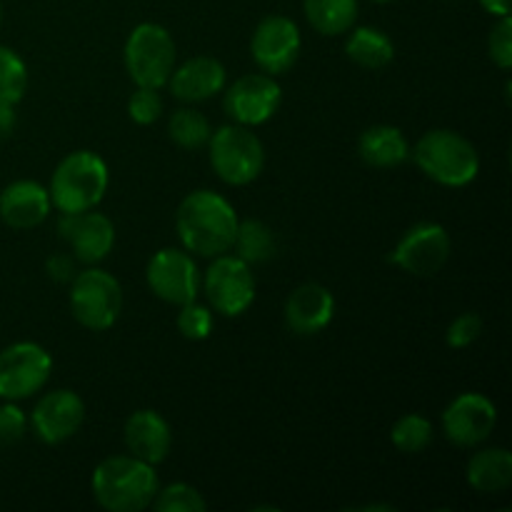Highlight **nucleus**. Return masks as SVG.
<instances>
[{
	"label": "nucleus",
	"mask_w": 512,
	"mask_h": 512,
	"mask_svg": "<svg viewBox=\"0 0 512 512\" xmlns=\"http://www.w3.org/2000/svg\"><path fill=\"white\" fill-rule=\"evenodd\" d=\"M238 213L223 195L213 190H195L175 213V230L188 253L218 258L228 253L238 233Z\"/></svg>",
	"instance_id": "1"
},
{
	"label": "nucleus",
	"mask_w": 512,
	"mask_h": 512,
	"mask_svg": "<svg viewBox=\"0 0 512 512\" xmlns=\"http://www.w3.org/2000/svg\"><path fill=\"white\" fill-rule=\"evenodd\" d=\"M90 485L100 508L110 512H140L150 508L158 495V475L153 465L133 455L105 458L95 468Z\"/></svg>",
	"instance_id": "2"
},
{
	"label": "nucleus",
	"mask_w": 512,
	"mask_h": 512,
	"mask_svg": "<svg viewBox=\"0 0 512 512\" xmlns=\"http://www.w3.org/2000/svg\"><path fill=\"white\" fill-rule=\"evenodd\" d=\"M413 158L430 180L445 188H463L473 183L480 173L478 150L455 130H428L415 143Z\"/></svg>",
	"instance_id": "3"
},
{
	"label": "nucleus",
	"mask_w": 512,
	"mask_h": 512,
	"mask_svg": "<svg viewBox=\"0 0 512 512\" xmlns=\"http://www.w3.org/2000/svg\"><path fill=\"white\" fill-rule=\"evenodd\" d=\"M108 190V165L90 150H78L60 160L50 178V203L60 213H85L103 200Z\"/></svg>",
	"instance_id": "4"
},
{
	"label": "nucleus",
	"mask_w": 512,
	"mask_h": 512,
	"mask_svg": "<svg viewBox=\"0 0 512 512\" xmlns=\"http://www.w3.org/2000/svg\"><path fill=\"white\" fill-rule=\"evenodd\" d=\"M175 40L163 25L140 23L125 40V70L138 88L160 90L175 68Z\"/></svg>",
	"instance_id": "5"
},
{
	"label": "nucleus",
	"mask_w": 512,
	"mask_h": 512,
	"mask_svg": "<svg viewBox=\"0 0 512 512\" xmlns=\"http://www.w3.org/2000/svg\"><path fill=\"white\" fill-rule=\"evenodd\" d=\"M210 165L223 183L248 185L263 173L265 150L258 135L248 125H223L218 133H210Z\"/></svg>",
	"instance_id": "6"
},
{
	"label": "nucleus",
	"mask_w": 512,
	"mask_h": 512,
	"mask_svg": "<svg viewBox=\"0 0 512 512\" xmlns=\"http://www.w3.org/2000/svg\"><path fill=\"white\" fill-rule=\"evenodd\" d=\"M70 310L83 328L95 330V333L113 328L123 310V288L105 270H83L73 278Z\"/></svg>",
	"instance_id": "7"
},
{
	"label": "nucleus",
	"mask_w": 512,
	"mask_h": 512,
	"mask_svg": "<svg viewBox=\"0 0 512 512\" xmlns=\"http://www.w3.org/2000/svg\"><path fill=\"white\" fill-rule=\"evenodd\" d=\"M203 288L215 313L225 318H238L255 300V278L238 255H218L205 273Z\"/></svg>",
	"instance_id": "8"
},
{
	"label": "nucleus",
	"mask_w": 512,
	"mask_h": 512,
	"mask_svg": "<svg viewBox=\"0 0 512 512\" xmlns=\"http://www.w3.org/2000/svg\"><path fill=\"white\" fill-rule=\"evenodd\" d=\"M53 360L38 343H15L0 353V398L23 400L43 390Z\"/></svg>",
	"instance_id": "9"
},
{
	"label": "nucleus",
	"mask_w": 512,
	"mask_h": 512,
	"mask_svg": "<svg viewBox=\"0 0 512 512\" xmlns=\"http://www.w3.org/2000/svg\"><path fill=\"white\" fill-rule=\"evenodd\" d=\"M450 250L453 245H450V235L443 225L420 223L400 238L390 260L415 278H430L443 270L450 258Z\"/></svg>",
	"instance_id": "10"
},
{
	"label": "nucleus",
	"mask_w": 512,
	"mask_h": 512,
	"mask_svg": "<svg viewBox=\"0 0 512 512\" xmlns=\"http://www.w3.org/2000/svg\"><path fill=\"white\" fill-rule=\"evenodd\" d=\"M150 290L160 300L170 305H185L198 298L200 273L195 260L185 250L163 248L150 258L148 270H145Z\"/></svg>",
	"instance_id": "11"
},
{
	"label": "nucleus",
	"mask_w": 512,
	"mask_h": 512,
	"mask_svg": "<svg viewBox=\"0 0 512 512\" xmlns=\"http://www.w3.org/2000/svg\"><path fill=\"white\" fill-rule=\"evenodd\" d=\"M300 30L285 15H268L255 28L250 40V53L258 68L268 75H283L298 63L300 55Z\"/></svg>",
	"instance_id": "12"
},
{
	"label": "nucleus",
	"mask_w": 512,
	"mask_h": 512,
	"mask_svg": "<svg viewBox=\"0 0 512 512\" xmlns=\"http://www.w3.org/2000/svg\"><path fill=\"white\" fill-rule=\"evenodd\" d=\"M498 425V408L480 393H463L445 408V438L458 448H473L485 443Z\"/></svg>",
	"instance_id": "13"
},
{
	"label": "nucleus",
	"mask_w": 512,
	"mask_h": 512,
	"mask_svg": "<svg viewBox=\"0 0 512 512\" xmlns=\"http://www.w3.org/2000/svg\"><path fill=\"white\" fill-rule=\"evenodd\" d=\"M280 85L268 73H250L235 80L225 93V110L240 125H263L280 108Z\"/></svg>",
	"instance_id": "14"
},
{
	"label": "nucleus",
	"mask_w": 512,
	"mask_h": 512,
	"mask_svg": "<svg viewBox=\"0 0 512 512\" xmlns=\"http://www.w3.org/2000/svg\"><path fill=\"white\" fill-rule=\"evenodd\" d=\"M58 230L60 238L73 248L75 258L85 265L105 260L115 245V225L103 213H63Z\"/></svg>",
	"instance_id": "15"
},
{
	"label": "nucleus",
	"mask_w": 512,
	"mask_h": 512,
	"mask_svg": "<svg viewBox=\"0 0 512 512\" xmlns=\"http://www.w3.org/2000/svg\"><path fill=\"white\" fill-rule=\"evenodd\" d=\"M85 420V403L73 390H53L43 395L33 410V428L43 443L58 445L73 438Z\"/></svg>",
	"instance_id": "16"
},
{
	"label": "nucleus",
	"mask_w": 512,
	"mask_h": 512,
	"mask_svg": "<svg viewBox=\"0 0 512 512\" xmlns=\"http://www.w3.org/2000/svg\"><path fill=\"white\" fill-rule=\"evenodd\" d=\"M335 315V298L325 285L305 283L293 290V295L285 303V325L293 330L295 335L320 333L330 325Z\"/></svg>",
	"instance_id": "17"
},
{
	"label": "nucleus",
	"mask_w": 512,
	"mask_h": 512,
	"mask_svg": "<svg viewBox=\"0 0 512 512\" xmlns=\"http://www.w3.org/2000/svg\"><path fill=\"white\" fill-rule=\"evenodd\" d=\"M170 445H173V433L168 420L155 410H138L125 423V448L143 463H163L170 453Z\"/></svg>",
	"instance_id": "18"
},
{
	"label": "nucleus",
	"mask_w": 512,
	"mask_h": 512,
	"mask_svg": "<svg viewBox=\"0 0 512 512\" xmlns=\"http://www.w3.org/2000/svg\"><path fill=\"white\" fill-rule=\"evenodd\" d=\"M50 193L33 180H15L0 193V218L8 228L30 230L50 213Z\"/></svg>",
	"instance_id": "19"
},
{
	"label": "nucleus",
	"mask_w": 512,
	"mask_h": 512,
	"mask_svg": "<svg viewBox=\"0 0 512 512\" xmlns=\"http://www.w3.org/2000/svg\"><path fill=\"white\" fill-rule=\"evenodd\" d=\"M168 85L170 93L183 103H200L225 88V68L220 60L200 55V58H190L180 68H173Z\"/></svg>",
	"instance_id": "20"
},
{
	"label": "nucleus",
	"mask_w": 512,
	"mask_h": 512,
	"mask_svg": "<svg viewBox=\"0 0 512 512\" xmlns=\"http://www.w3.org/2000/svg\"><path fill=\"white\" fill-rule=\"evenodd\" d=\"M358 153L370 168H398L408 160L410 145L403 130L393 125H373L358 140Z\"/></svg>",
	"instance_id": "21"
},
{
	"label": "nucleus",
	"mask_w": 512,
	"mask_h": 512,
	"mask_svg": "<svg viewBox=\"0 0 512 512\" xmlns=\"http://www.w3.org/2000/svg\"><path fill=\"white\" fill-rule=\"evenodd\" d=\"M468 485L480 495L503 493L512 485V455L505 448H485L468 463Z\"/></svg>",
	"instance_id": "22"
},
{
	"label": "nucleus",
	"mask_w": 512,
	"mask_h": 512,
	"mask_svg": "<svg viewBox=\"0 0 512 512\" xmlns=\"http://www.w3.org/2000/svg\"><path fill=\"white\" fill-rule=\"evenodd\" d=\"M345 50L353 63L368 70H383L395 58L393 40L378 28H355L345 43Z\"/></svg>",
	"instance_id": "23"
},
{
	"label": "nucleus",
	"mask_w": 512,
	"mask_h": 512,
	"mask_svg": "<svg viewBox=\"0 0 512 512\" xmlns=\"http://www.w3.org/2000/svg\"><path fill=\"white\" fill-rule=\"evenodd\" d=\"M303 10L320 35H343L358 20V0H303Z\"/></svg>",
	"instance_id": "24"
},
{
	"label": "nucleus",
	"mask_w": 512,
	"mask_h": 512,
	"mask_svg": "<svg viewBox=\"0 0 512 512\" xmlns=\"http://www.w3.org/2000/svg\"><path fill=\"white\" fill-rule=\"evenodd\" d=\"M233 248L238 250V258L245 263H265L275 255V238L273 230L260 220H243L238 223Z\"/></svg>",
	"instance_id": "25"
},
{
	"label": "nucleus",
	"mask_w": 512,
	"mask_h": 512,
	"mask_svg": "<svg viewBox=\"0 0 512 512\" xmlns=\"http://www.w3.org/2000/svg\"><path fill=\"white\" fill-rule=\"evenodd\" d=\"M168 135L178 148L198 150L208 145L210 140V123L203 113L193 108L175 110L168 123Z\"/></svg>",
	"instance_id": "26"
},
{
	"label": "nucleus",
	"mask_w": 512,
	"mask_h": 512,
	"mask_svg": "<svg viewBox=\"0 0 512 512\" xmlns=\"http://www.w3.org/2000/svg\"><path fill=\"white\" fill-rule=\"evenodd\" d=\"M390 440H393V445L400 453H423L433 443V425H430L428 418H423L418 413L403 415L393 425V430H390Z\"/></svg>",
	"instance_id": "27"
},
{
	"label": "nucleus",
	"mask_w": 512,
	"mask_h": 512,
	"mask_svg": "<svg viewBox=\"0 0 512 512\" xmlns=\"http://www.w3.org/2000/svg\"><path fill=\"white\" fill-rule=\"evenodd\" d=\"M28 88V68L18 53L0 45V103L15 105Z\"/></svg>",
	"instance_id": "28"
},
{
	"label": "nucleus",
	"mask_w": 512,
	"mask_h": 512,
	"mask_svg": "<svg viewBox=\"0 0 512 512\" xmlns=\"http://www.w3.org/2000/svg\"><path fill=\"white\" fill-rule=\"evenodd\" d=\"M153 508L158 512H205L208 503L203 495L188 483H173L165 490H158L153 500Z\"/></svg>",
	"instance_id": "29"
},
{
	"label": "nucleus",
	"mask_w": 512,
	"mask_h": 512,
	"mask_svg": "<svg viewBox=\"0 0 512 512\" xmlns=\"http://www.w3.org/2000/svg\"><path fill=\"white\" fill-rule=\"evenodd\" d=\"M178 330L188 340H205L213 333V313L205 305L190 300V303L180 305Z\"/></svg>",
	"instance_id": "30"
},
{
	"label": "nucleus",
	"mask_w": 512,
	"mask_h": 512,
	"mask_svg": "<svg viewBox=\"0 0 512 512\" xmlns=\"http://www.w3.org/2000/svg\"><path fill=\"white\" fill-rule=\"evenodd\" d=\"M128 115L138 125H153L163 115V100L158 90L138 88L128 100Z\"/></svg>",
	"instance_id": "31"
},
{
	"label": "nucleus",
	"mask_w": 512,
	"mask_h": 512,
	"mask_svg": "<svg viewBox=\"0 0 512 512\" xmlns=\"http://www.w3.org/2000/svg\"><path fill=\"white\" fill-rule=\"evenodd\" d=\"M483 333V320L478 313H463L450 323L448 333H445V343L455 350H463L473 345Z\"/></svg>",
	"instance_id": "32"
},
{
	"label": "nucleus",
	"mask_w": 512,
	"mask_h": 512,
	"mask_svg": "<svg viewBox=\"0 0 512 512\" xmlns=\"http://www.w3.org/2000/svg\"><path fill=\"white\" fill-rule=\"evenodd\" d=\"M488 53L498 68L510 70L512 68V20L510 15L498 20L488 38Z\"/></svg>",
	"instance_id": "33"
},
{
	"label": "nucleus",
	"mask_w": 512,
	"mask_h": 512,
	"mask_svg": "<svg viewBox=\"0 0 512 512\" xmlns=\"http://www.w3.org/2000/svg\"><path fill=\"white\" fill-rule=\"evenodd\" d=\"M25 425H28L25 413L18 405H13V400L0 405V448L20 443V438L25 435Z\"/></svg>",
	"instance_id": "34"
},
{
	"label": "nucleus",
	"mask_w": 512,
	"mask_h": 512,
	"mask_svg": "<svg viewBox=\"0 0 512 512\" xmlns=\"http://www.w3.org/2000/svg\"><path fill=\"white\" fill-rule=\"evenodd\" d=\"M48 275L55 280H73V260L65 255H53L48 260Z\"/></svg>",
	"instance_id": "35"
},
{
	"label": "nucleus",
	"mask_w": 512,
	"mask_h": 512,
	"mask_svg": "<svg viewBox=\"0 0 512 512\" xmlns=\"http://www.w3.org/2000/svg\"><path fill=\"white\" fill-rule=\"evenodd\" d=\"M15 125V110L10 103H0V138H5V135L13 130Z\"/></svg>",
	"instance_id": "36"
},
{
	"label": "nucleus",
	"mask_w": 512,
	"mask_h": 512,
	"mask_svg": "<svg viewBox=\"0 0 512 512\" xmlns=\"http://www.w3.org/2000/svg\"><path fill=\"white\" fill-rule=\"evenodd\" d=\"M480 5H483L490 15H495V18L510 15V0H480Z\"/></svg>",
	"instance_id": "37"
},
{
	"label": "nucleus",
	"mask_w": 512,
	"mask_h": 512,
	"mask_svg": "<svg viewBox=\"0 0 512 512\" xmlns=\"http://www.w3.org/2000/svg\"><path fill=\"white\" fill-rule=\"evenodd\" d=\"M373 3H393V0H373Z\"/></svg>",
	"instance_id": "38"
},
{
	"label": "nucleus",
	"mask_w": 512,
	"mask_h": 512,
	"mask_svg": "<svg viewBox=\"0 0 512 512\" xmlns=\"http://www.w3.org/2000/svg\"><path fill=\"white\" fill-rule=\"evenodd\" d=\"M0 18H3V10H0Z\"/></svg>",
	"instance_id": "39"
}]
</instances>
